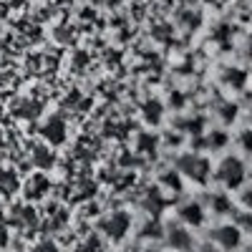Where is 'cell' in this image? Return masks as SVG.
<instances>
[{
  "mask_svg": "<svg viewBox=\"0 0 252 252\" xmlns=\"http://www.w3.org/2000/svg\"><path fill=\"white\" fill-rule=\"evenodd\" d=\"M215 179L224 187V189H240L247 179V169L245 161L240 157H224L220 161V166L215 169Z\"/></svg>",
  "mask_w": 252,
  "mask_h": 252,
  "instance_id": "1",
  "label": "cell"
},
{
  "mask_svg": "<svg viewBox=\"0 0 252 252\" xmlns=\"http://www.w3.org/2000/svg\"><path fill=\"white\" fill-rule=\"evenodd\" d=\"M177 166L184 177H189L197 184H204L209 179V174H212V166H209L207 157H202V154H184V157H179Z\"/></svg>",
  "mask_w": 252,
  "mask_h": 252,
  "instance_id": "2",
  "label": "cell"
},
{
  "mask_svg": "<svg viewBox=\"0 0 252 252\" xmlns=\"http://www.w3.org/2000/svg\"><path fill=\"white\" fill-rule=\"evenodd\" d=\"M212 242L215 245H220L222 250H237L240 247V242H242V229L237 227V224H217L215 229H212Z\"/></svg>",
  "mask_w": 252,
  "mask_h": 252,
  "instance_id": "3",
  "label": "cell"
},
{
  "mask_svg": "<svg viewBox=\"0 0 252 252\" xmlns=\"http://www.w3.org/2000/svg\"><path fill=\"white\" fill-rule=\"evenodd\" d=\"M129 224H131V220H129L126 212H114L109 220H103V232H106L111 240H121L126 232H129Z\"/></svg>",
  "mask_w": 252,
  "mask_h": 252,
  "instance_id": "4",
  "label": "cell"
},
{
  "mask_svg": "<svg viewBox=\"0 0 252 252\" xmlns=\"http://www.w3.org/2000/svg\"><path fill=\"white\" fill-rule=\"evenodd\" d=\"M204 217H207L204 215V207L199 202H184L179 207V220L184 224H189V227H199L204 222Z\"/></svg>",
  "mask_w": 252,
  "mask_h": 252,
  "instance_id": "5",
  "label": "cell"
},
{
  "mask_svg": "<svg viewBox=\"0 0 252 252\" xmlns=\"http://www.w3.org/2000/svg\"><path fill=\"white\" fill-rule=\"evenodd\" d=\"M43 136L51 141V144H61L63 139H66V124H63V119L53 116L48 124H46V129H43Z\"/></svg>",
  "mask_w": 252,
  "mask_h": 252,
  "instance_id": "6",
  "label": "cell"
},
{
  "mask_svg": "<svg viewBox=\"0 0 252 252\" xmlns=\"http://www.w3.org/2000/svg\"><path fill=\"white\" fill-rule=\"evenodd\" d=\"M169 245L174 250H189L192 247V237H189V232L184 227H172L169 229Z\"/></svg>",
  "mask_w": 252,
  "mask_h": 252,
  "instance_id": "7",
  "label": "cell"
},
{
  "mask_svg": "<svg viewBox=\"0 0 252 252\" xmlns=\"http://www.w3.org/2000/svg\"><path fill=\"white\" fill-rule=\"evenodd\" d=\"M209 207H212L215 215H229L232 212V199L227 194H212L209 197Z\"/></svg>",
  "mask_w": 252,
  "mask_h": 252,
  "instance_id": "8",
  "label": "cell"
},
{
  "mask_svg": "<svg viewBox=\"0 0 252 252\" xmlns=\"http://www.w3.org/2000/svg\"><path fill=\"white\" fill-rule=\"evenodd\" d=\"M46 189H48V179L40 177V174H35V177L28 182V197H31V199H40V197L46 194Z\"/></svg>",
  "mask_w": 252,
  "mask_h": 252,
  "instance_id": "9",
  "label": "cell"
},
{
  "mask_svg": "<svg viewBox=\"0 0 252 252\" xmlns=\"http://www.w3.org/2000/svg\"><path fill=\"white\" fill-rule=\"evenodd\" d=\"M144 119L149 121V124H159V119H161V106L154 101V103H146L144 106Z\"/></svg>",
  "mask_w": 252,
  "mask_h": 252,
  "instance_id": "10",
  "label": "cell"
},
{
  "mask_svg": "<svg viewBox=\"0 0 252 252\" xmlns=\"http://www.w3.org/2000/svg\"><path fill=\"white\" fill-rule=\"evenodd\" d=\"M227 141H229V139H227L224 131H212V134L207 136V146H209V149H222Z\"/></svg>",
  "mask_w": 252,
  "mask_h": 252,
  "instance_id": "11",
  "label": "cell"
},
{
  "mask_svg": "<svg viewBox=\"0 0 252 252\" xmlns=\"http://www.w3.org/2000/svg\"><path fill=\"white\" fill-rule=\"evenodd\" d=\"M33 154H35V157H33V161H35L38 166H48V164H53L51 152H48V149H43V146H38V149H35Z\"/></svg>",
  "mask_w": 252,
  "mask_h": 252,
  "instance_id": "12",
  "label": "cell"
},
{
  "mask_svg": "<svg viewBox=\"0 0 252 252\" xmlns=\"http://www.w3.org/2000/svg\"><path fill=\"white\" fill-rule=\"evenodd\" d=\"M237 141H240V149H242L245 154H252V129H245V131L237 136Z\"/></svg>",
  "mask_w": 252,
  "mask_h": 252,
  "instance_id": "13",
  "label": "cell"
},
{
  "mask_svg": "<svg viewBox=\"0 0 252 252\" xmlns=\"http://www.w3.org/2000/svg\"><path fill=\"white\" fill-rule=\"evenodd\" d=\"M227 83H229V86H242V83H245V73L242 71H237V68H232V71H227V78H224Z\"/></svg>",
  "mask_w": 252,
  "mask_h": 252,
  "instance_id": "14",
  "label": "cell"
},
{
  "mask_svg": "<svg viewBox=\"0 0 252 252\" xmlns=\"http://www.w3.org/2000/svg\"><path fill=\"white\" fill-rule=\"evenodd\" d=\"M161 184L172 187L174 192H177V189L182 187V184H179V174H177V172H164V174H161Z\"/></svg>",
  "mask_w": 252,
  "mask_h": 252,
  "instance_id": "15",
  "label": "cell"
},
{
  "mask_svg": "<svg viewBox=\"0 0 252 252\" xmlns=\"http://www.w3.org/2000/svg\"><path fill=\"white\" fill-rule=\"evenodd\" d=\"M0 187H3V192H13L15 189V177L8 174V172H0Z\"/></svg>",
  "mask_w": 252,
  "mask_h": 252,
  "instance_id": "16",
  "label": "cell"
},
{
  "mask_svg": "<svg viewBox=\"0 0 252 252\" xmlns=\"http://www.w3.org/2000/svg\"><path fill=\"white\" fill-rule=\"evenodd\" d=\"M240 202H242V207L247 209V212H252V184H247V187L242 189V194H240Z\"/></svg>",
  "mask_w": 252,
  "mask_h": 252,
  "instance_id": "17",
  "label": "cell"
},
{
  "mask_svg": "<svg viewBox=\"0 0 252 252\" xmlns=\"http://www.w3.org/2000/svg\"><path fill=\"white\" fill-rule=\"evenodd\" d=\"M220 114H222V119H224V121H232V119H235V106H222V109H220Z\"/></svg>",
  "mask_w": 252,
  "mask_h": 252,
  "instance_id": "18",
  "label": "cell"
},
{
  "mask_svg": "<svg viewBox=\"0 0 252 252\" xmlns=\"http://www.w3.org/2000/svg\"><path fill=\"white\" fill-rule=\"evenodd\" d=\"M35 252H56V245H53V242H40V245L35 247Z\"/></svg>",
  "mask_w": 252,
  "mask_h": 252,
  "instance_id": "19",
  "label": "cell"
},
{
  "mask_svg": "<svg viewBox=\"0 0 252 252\" xmlns=\"http://www.w3.org/2000/svg\"><path fill=\"white\" fill-rule=\"evenodd\" d=\"M247 53H250V61H252V43H250V48H247Z\"/></svg>",
  "mask_w": 252,
  "mask_h": 252,
  "instance_id": "20",
  "label": "cell"
},
{
  "mask_svg": "<svg viewBox=\"0 0 252 252\" xmlns=\"http://www.w3.org/2000/svg\"><path fill=\"white\" fill-rule=\"evenodd\" d=\"M141 252H159V250H152V247H149V250H141Z\"/></svg>",
  "mask_w": 252,
  "mask_h": 252,
  "instance_id": "21",
  "label": "cell"
}]
</instances>
